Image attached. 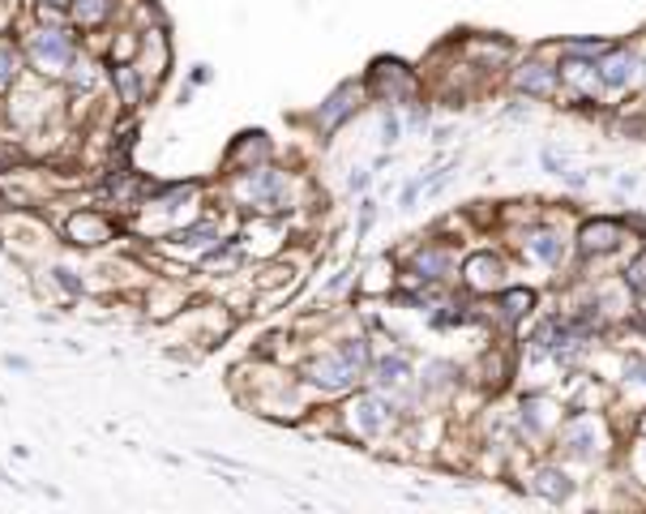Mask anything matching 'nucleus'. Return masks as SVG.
I'll list each match as a JSON object with an SVG mask.
<instances>
[{
    "instance_id": "1",
    "label": "nucleus",
    "mask_w": 646,
    "mask_h": 514,
    "mask_svg": "<svg viewBox=\"0 0 646 514\" xmlns=\"http://www.w3.org/2000/svg\"><path fill=\"white\" fill-rule=\"evenodd\" d=\"M17 39H22V52H26V70L48 77V82H61V86L69 77L73 61L86 48V39H81V30L73 22L69 26H43V22H30L26 13L17 22Z\"/></svg>"
},
{
    "instance_id": "2",
    "label": "nucleus",
    "mask_w": 646,
    "mask_h": 514,
    "mask_svg": "<svg viewBox=\"0 0 646 514\" xmlns=\"http://www.w3.org/2000/svg\"><path fill=\"white\" fill-rule=\"evenodd\" d=\"M288 172H279V167H270V163H262V167H253V172H236V180H231V198H240L253 215H279V211H288Z\"/></svg>"
},
{
    "instance_id": "3",
    "label": "nucleus",
    "mask_w": 646,
    "mask_h": 514,
    "mask_svg": "<svg viewBox=\"0 0 646 514\" xmlns=\"http://www.w3.org/2000/svg\"><path fill=\"white\" fill-rule=\"evenodd\" d=\"M56 236H61V245H69V249H90V253H99V249H107V245L121 236V220H116L107 206H69L65 220L56 223Z\"/></svg>"
},
{
    "instance_id": "4",
    "label": "nucleus",
    "mask_w": 646,
    "mask_h": 514,
    "mask_svg": "<svg viewBox=\"0 0 646 514\" xmlns=\"http://www.w3.org/2000/svg\"><path fill=\"white\" fill-rule=\"evenodd\" d=\"M364 90H368L377 103H385V108L416 103V74H411V65L398 61V57H377V61H368Z\"/></svg>"
},
{
    "instance_id": "5",
    "label": "nucleus",
    "mask_w": 646,
    "mask_h": 514,
    "mask_svg": "<svg viewBox=\"0 0 646 514\" xmlns=\"http://www.w3.org/2000/svg\"><path fill=\"white\" fill-rule=\"evenodd\" d=\"M359 377H364V368L352 365L339 348L313 352V356L300 361V381H308V386H317V390H326V394H352L359 386Z\"/></svg>"
},
{
    "instance_id": "6",
    "label": "nucleus",
    "mask_w": 646,
    "mask_h": 514,
    "mask_svg": "<svg viewBox=\"0 0 646 514\" xmlns=\"http://www.w3.org/2000/svg\"><path fill=\"white\" fill-rule=\"evenodd\" d=\"M394 425V408H390V399L381 394V390H352V403H347V412H343V429H347V438L356 441H377L385 429Z\"/></svg>"
},
{
    "instance_id": "7",
    "label": "nucleus",
    "mask_w": 646,
    "mask_h": 514,
    "mask_svg": "<svg viewBox=\"0 0 646 514\" xmlns=\"http://www.w3.org/2000/svg\"><path fill=\"white\" fill-rule=\"evenodd\" d=\"M107 86H112V95H116V103H121L125 116H138L145 103H150V95H154V82L145 77V70L138 61L107 65Z\"/></svg>"
},
{
    "instance_id": "8",
    "label": "nucleus",
    "mask_w": 646,
    "mask_h": 514,
    "mask_svg": "<svg viewBox=\"0 0 646 514\" xmlns=\"http://www.w3.org/2000/svg\"><path fill=\"white\" fill-rule=\"evenodd\" d=\"M359 108H364V82H339L321 103H317V112H313V125L321 129V134H334V129H343L352 116H356Z\"/></svg>"
},
{
    "instance_id": "9",
    "label": "nucleus",
    "mask_w": 646,
    "mask_h": 514,
    "mask_svg": "<svg viewBox=\"0 0 646 514\" xmlns=\"http://www.w3.org/2000/svg\"><path fill=\"white\" fill-rule=\"evenodd\" d=\"M218 236H223V231H218L215 215H206V220H202V215H193L189 223L172 227L167 236H159V245H163V249H172V253H180V258H189V262H198V258L215 245Z\"/></svg>"
},
{
    "instance_id": "10",
    "label": "nucleus",
    "mask_w": 646,
    "mask_h": 514,
    "mask_svg": "<svg viewBox=\"0 0 646 514\" xmlns=\"http://www.w3.org/2000/svg\"><path fill=\"white\" fill-rule=\"evenodd\" d=\"M270 154H275V142H270V134H262V129H249V134H240L227 154H223V167L236 176V172H253V167H262V163H270Z\"/></svg>"
},
{
    "instance_id": "11",
    "label": "nucleus",
    "mask_w": 646,
    "mask_h": 514,
    "mask_svg": "<svg viewBox=\"0 0 646 514\" xmlns=\"http://www.w3.org/2000/svg\"><path fill=\"white\" fill-rule=\"evenodd\" d=\"M121 13H125V0H69V22L81 35L107 30Z\"/></svg>"
},
{
    "instance_id": "12",
    "label": "nucleus",
    "mask_w": 646,
    "mask_h": 514,
    "mask_svg": "<svg viewBox=\"0 0 646 514\" xmlns=\"http://www.w3.org/2000/svg\"><path fill=\"white\" fill-rule=\"evenodd\" d=\"M364 377H368L372 390L390 394V390H403V386L411 381V365H407V356L385 352V356H372V365L364 368Z\"/></svg>"
},
{
    "instance_id": "13",
    "label": "nucleus",
    "mask_w": 646,
    "mask_h": 514,
    "mask_svg": "<svg viewBox=\"0 0 646 514\" xmlns=\"http://www.w3.org/2000/svg\"><path fill=\"white\" fill-rule=\"evenodd\" d=\"M621 245V223L612 220H591L578 227V253L582 258H599V253H612Z\"/></svg>"
},
{
    "instance_id": "14",
    "label": "nucleus",
    "mask_w": 646,
    "mask_h": 514,
    "mask_svg": "<svg viewBox=\"0 0 646 514\" xmlns=\"http://www.w3.org/2000/svg\"><path fill=\"white\" fill-rule=\"evenodd\" d=\"M445 271H449V253L441 245H429V249H416L407 258L403 279H411V284H436V279H445Z\"/></svg>"
},
{
    "instance_id": "15",
    "label": "nucleus",
    "mask_w": 646,
    "mask_h": 514,
    "mask_svg": "<svg viewBox=\"0 0 646 514\" xmlns=\"http://www.w3.org/2000/svg\"><path fill=\"white\" fill-rule=\"evenodd\" d=\"M138 65L145 70V77L159 86V77L167 74V65H172V43H167V35H163V26H145L142 30V52H138Z\"/></svg>"
},
{
    "instance_id": "16",
    "label": "nucleus",
    "mask_w": 646,
    "mask_h": 514,
    "mask_svg": "<svg viewBox=\"0 0 646 514\" xmlns=\"http://www.w3.org/2000/svg\"><path fill=\"white\" fill-rule=\"evenodd\" d=\"M240 262H244V240H240V236H218L193 266H198L202 275H218V271H236Z\"/></svg>"
},
{
    "instance_id": "17",
    "label": "nucleus",
    "mask_w": 646,
    "mask_h": 514,
    "mask_svg": "<svg viewBox=\"0 0 646 514\" xmlns=\"http://www.w3.org/2000/svg\"><path fill=\"white\" fill-rule=\"evenodd\" d=\"M13 35L17 30H4L0 35V99L26 74V52H22V39H13Z\"/></svg>"
},
{
    "instance_id": "18",
    "label": "nucleus",
    "mask_w": 646,
    "mask_h": 514,
    "mask_svg": "<svg viewBox=\"0 0 646 514\" xmlns=\"http://www.w3.org/2000/svg\"><path fill=\"white\" fill-rule=\"evenodd\" d=\"M557 82H561V74H557L553 65H540V61L514 70V86L527 90V95H535V99H548V95L557 90Z\"/></svg>"
},
{
    "instance_id": "19",
    "label": "nucleus",
    "mask_w": 646,
    "mask_h": 514,
    "mask_svg": "<svg viewBox=\"0 0 646 514\" xmlns=\"http://www.w3.org/2000/svg\"><path fill=\"white\" fill-rule=\"evenodd\" d=\"M48 284L56 288V296L65 300V304H77L81 296L90 292V284H86V275L73 266V262H48Z\"/></svg>"
},
{
    "instance_id": "20",
    "label": "nucleus",
    "mask_w": 646,
    "mask_h": 514,
    "mask_svg": "<svg viewBox=\"0 0 646 514\" xmlns=\"http://www.w3.org/2000/svg\"><path fill=\"white\" fill-rule=\"evenodd\" d=\"M634 70H638V61L625 52V48H617V52H608L599 65H595V74L604 86H612V90H621V86H630L634 82Z\"/></svg>"
},
{
    "instance_id": "21",
    "label": "nucleus",
    "mask_w": 646,
    "mask_h": 514,
    "mask_svg": "<svg viewBox=\"0 0 646 514\" xmlns=\"http://www.w3.org/2000/svg\"><path fill=\"white\" fill-rule=\"evenodd\" d=\"M463 275H467V284H471L476 292H484V288H497V279H502V262H497L493 253H480V258H471V262L463 266Z\"/></svg>"
},
{
    "instance_id": "22",
    "label": "nucleus",
    "mask_w": 646,
    "mask_h": 514,
    "mask_svg": "<svg viewBox=\"0 0 646 514\" xmlns=\"http://www.w3.org/2000/svg\"><path fill=\"white\" fill-rule=\"evenodd\" d=\"M566 450H574V454H595L599 450V425L591 421V416H578L570 421V434H566Z\"/></svg>"
},
{
    "instance_id": "23",
    "label": "nucleus",
    "mask_w": 646,
    "mask_h": 514,
    "mask_svg": "<svg viewBox=\"0 0 646 514\" xmlns=\"http://www.w3.org/2000/svg\"><path fill=\"white\" fill-rule=\"evenodd\" d=\"M535 489H540V498H548V502H566V498L574 493V485H570L566 472H557V467H540Z\"/></svg>"
},
{
    "instance_id": "24",
    "label": "nucleus",
    "mask_w": 646,
    "mask_h": 514,
    "mask_svg": "<svg viewBox=\"0 0 646 514\" xmlns=\"http://www.w3.org/2000/svg\"><path fill=\"white\" fill-rule=\"evenodd\" d=\"M548 425H553V403L527 399V403H522V429H527V434H544Z\"/></svg>"
},
{
    "instance_id": "25",
    "label": "nucleus",
    "mask_w": 646,
    "mask_h": 514,
    "mask_svg": "<svg viewBox=\"0 0 646 514\" xmlns=\"http://www.w3.org/2000/svg\"><path fill=\"white\" fill-rule=\"evenodd\" d=\"M527 249H531V258L544 262V266H557V262H561V240H557L553 231H535Z\"/></svg>"
},
{
    "instance_id": "26",
    "label": "nucleus",
    "mask_w": 646,
    "mask_h": 514,
    "mask_svg": "<svg viewBox=\"0 0 646 514\" xmlns=\"http://www.w3.org/2000/svg\"><path fill=\"white\" fill-rule=\"evenodd\" d=\"M502 309L509 322H518V317H527V313L535 309V292H531V288H514V292H505Z\"/></svg>"
},
{
    "instance_id": "27",
    "label": "nucleus",
    "mask_w": 646,
    "mask_h": 514,
    "mask_svg": "<svg viewBox=\"0 0 646 514\" xmlns=\"http://www.w3.org/2000/svg\"><path fill=\"white\" fill-rule=\"evenodd\" d=\"M449 377H454V365H441V361H432L429 368H425V394H436V390H445L449 386Z\"/></svg>"
},
{
    "instance_id": "28",
    "label": "nucleus",
    "mask_w": 646,
    "mask_h": 514,
    "mask_svg": "<svg viewBox=\"0 0 646 514\" xmlns=\"http://www.w3.org/2000/svg\"><path fill=\"white\" fill-rule=\"evenodd\" d=\"M425 189H429V172H420L416 180H407V185L398 189V206H403V211H411V206L420 202V193H425Z\"/></svg>"
},
{
    "instance_id": "29",
    "label": "nucleus",
    "mask_w": 646,
    "mask_h": 514,
    "mask_svg": "<svg viewBox=\"0 0 646 514\" xmlns=\"http://www.w3.org/2000/svg\"><path fill=\"white\" fill-rule=\"evenodd\" d=\"M398 138H403V121H398L394 108H385V112H381V147H394Z\"/></svg>"
},
{
    "instance_id": "30",
    "label": "nucleus",
    "mask_w": 646,
    "mask_h": 514,
    "mask_svg": "<svg viewBox=\"0 0 646 514\" xmlns=\"http://www.w3.org/2000/svg\"><path fill=\"white\" fill-rule=\"evenodd\" d=\"M372 223H377V202H372V198H364V202H359V220H356V240L368 236V227H372Z\"/></svg>"
},
{
    "instance_id": "31",
    "label": "nucleus",
    "mask_w": 646,
    "mask_h": 514,
    "mask_svg": "<svg viewBox=\"0 0 646 514\" xmlns=\"http://www.w3.org/2000/svg\"><path fill=\"white\" fill-rule=\"evenodd\" d=\"M540 163H544V172H570V159H566L561 150H544Z\"/></svg>"
},
{
    "instance_id": "32",
    "label": "nucleus",
    "mask_w": 646,
    "mask_h": 514,
    "mask_svg": "<svg viewBox=\"0 0 646 514\" xmlns=\"http://www.w3.org/2000/svg\"><path fill=\"white\" fill-rule=\"evenodd\" d=\"M630 288H634V292H646V253L630 266Z\"/></svg>"
},
{
    "instance_id": "33",
    "label": "nucleus",
    "mask_w": 646,
    "mask_h": 514,
    "mask_svg": "<svg viewBox=\"0 0 646 514\" xmlns=\"http://www.w3.org/2000/svg\"><path fill=\"white\" fill-rule=\"evenodd\" d=\"M215 82V70L211 65H193V74H189V86H211Z\"/></svg>"
},
{
    "instance_id": "34",
    "label": "nucleus",
    "mask_w": 646,
    "mask_h": 514,
    "mask_svg": "<svg viewBox=\"0 0 646 514\" xmlns=\"http://www.w3.org/2000/svg\"><path fill=\"white\" fill-rule=\"evenodd\" d=\"M364 185H368V167H352V176H347V189H352V193H359Z\"/></svg>"
},
{
    "instance_id": "35",
    "label": "nucleus",
    "mask_w": 646,
    "mask_h": 514,
    "mask_svg": "<svg viewBox=\"0 0 646 514\" xmlns=\"http://www.w3.org/2000/svg\"><path fill=\"white\" fill-rule=\"evenodd\" d=\"M0 485H4V489H13V493H26V485H22L13 472H4V467H0Z\"/></svg>"
},
{
    "instance_id": "36",
    "label": "nucleus",
    "mask_w": 646,
    "mask_h": 514,
    "mask_svg": "<svg viewBox=\"0 0 646 514\" xmlns=\"http://www.w3.org/2000/svg\"><path fill=\"white\" fill-rule=\"evenodd\" d=\"M625 373H630V386H646V365H643V361H638V365H630Z\"/></svg>"
},
{
    "instance_id": "37",
    "label": "nucleus",
    "mask_w": 646,
    "mask_h": 514,
    "mask_svg": "<svg viewBox=\"0 0 646 514\" xmlns=\"http://www.w3.org/2000/svg\"><path fill=\"white\" fill-rule=\"evenodd\" d=\"M4 368H13V373H30V361H26V356H4Z\"/></svg>"
},
{
    "instance_id": "38",
    "label": "nucleus",
    "mask_w": 646,
    "mask_h": 514,
    "mask_svg": "<svg viewBox=\"0 0 646 514\" xmlns=\"http://www.w3.org/2000/svg\"><path fill=\"white\" fill-rule=\"evenodd\" d=\"M26 4H52V9H69V0H26Z\"/></svg>"
},
{
    "instance_id": "39",
    "label": "nucleus",
    "mask_w": 646,
    "mask_h": 514,
    "mask_svg": "<svg viewBox=\"0 0 646 514\" xmlns=\"http://www.w3.org/2000/svg\"><path fill=\"white\" fill-rule=\"evenodd\" d=\"M643 472H646V441H643Z\"/></svg>"
}]
</instances>
